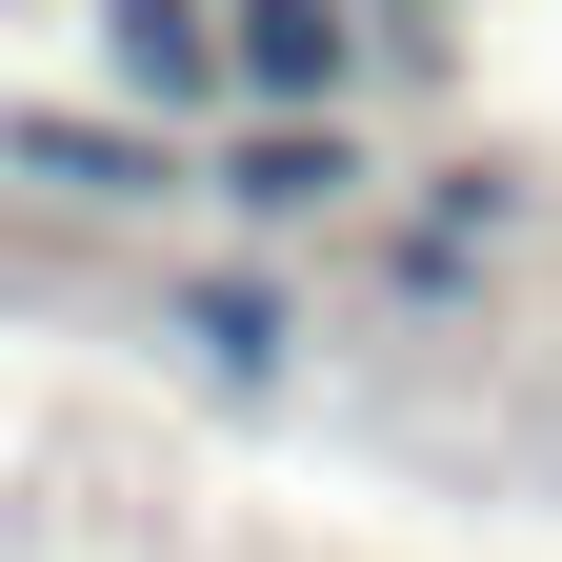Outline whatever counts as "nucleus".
Returning <instances> with one entry per match:
<instances>
[{"label": "nucleus", "mask_w": 562, "mask_h": 562, "mask_svg": "<svg viewBox=\"0 0 562 562\" xmlns=\"http://www.w3.org/2000/svg\"><path fill=\"white\" fill-rule=\"evenodd\" d=\"M0 161H41V181H81V201H140V181H181V140H101V121H0Z\"/></svg>", "instance_id": "f257e3e1"}, {"label": "nucleus", "mask_w": 562, "mask_h": 562, "mask_svg": "<svg viewBox=\"0 0 562 562\" xmlns=\"http://www.w3.org/2000/svg\"><path fill=\"white\" fill-rule=\"evenodd\" d=\"M341 0H241V81H281V101H341Z\"/></svg>", "instance_id": "f03ea898"}, {"label": "nucleus", "mask_w": 562, "mask_h": 562, "mask_svg": "<svg viewBox=\"0 0 562 562\" xmlns=\"http://www.w3.org/2000/svg\"><path fill=\"white\" fill-rule=\"evenodd\" d=\"M181 322H201V362H222V382H261V362H281V302H261V281H201Z\"/></svg>", "instance_id": "7ed1b4c3"}, {"label": "nucleus", "mask_w": 562, "mask_h": 562, "mask_svg": "<svg viewBox=\"0 0 562 562\" xmlns=\"http://www.w3.org/2000/svg\"><path fill=\"white\" fill-rule=\"evenodd\" d=\"M121 60L140 81H201V0H121Z\"/></svg>", "instance_id": "20e7f679"}]
</instances>
